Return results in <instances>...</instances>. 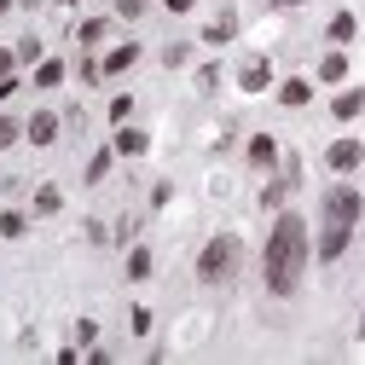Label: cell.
Instances as JSON below:
<instances>
[{"label": "cell", "instance_id": "obj_30", "mask_svg": "<svg viewBox=\"0 0 365 365\" xmlns=\"http://www.w3.org/2000/svg\"><path fill=\"white\" fill-rule=\"evenodd\" d=\"M197 6V0H168V12H192Z\"/></svg>", "mask_w": 365, "mask_h": 365}, {"label": "cell", "instance_id": "obj_33", "mask_svg": "<svg viewBox=\"0 0 365 365\" xmlns=\"http://www.w3.org/2000/svg\"><path fill=\"white\" fill-rule=\"evenodd\" d=\"M58 6H76V0H58Z\"/></svg>", "mask_w": 365, "mask_h": 365}, {"label": "cell", "instance_id": "obj_31", "mask_svg": "<svg viewBox=\"0 0 365 365\" xmlns=\"http://www.w3.org/2000/svg\"><path fill=\"white\" fill-rule=\"evenodd\" d=\"M272 6H307V0H272Z\"/></svg>", "mask_w": 365, "mask_h": 365}, {"label": "cell", "instance_id": "obj_34", "mask_svg": "<svg viewBox=\"0 0 365 365\" xmlns=\"http://www.w3.org/2000/svg\"><path fill=\"white\" fill-rule=\"evenodd\" d=\"M359 336H365V319H359Z\"/></svg>", "mask_w": 365, "mask_h": 365}, {"label": "cell", "instance_id": "obj_26", "mask_svg": "<svg viewBox=\"0 0 365 365\" xmlns=\"http://www.w3.org/2000/svg\"><path fill=\"white\" fill-rule=\"evenodd\" d=\"M116 18H128V24L145 18V0H116Z\"/></svg>", "mask_w": 365, "mask_h": 365}, {"label": "cell", "instance_id": "obj_27", "mask_svg": "<svg viewBox=\"0 0 365 365\" xmlns=\"http://www.w3.org/2000/svg\"><path fill=\"white\" fill-rule=\"evenodd\" d=\"M18 76V47H0V81Z\"/></svg>", "mask_w": 365, "mask_h": 365}, {"label": "cell", "instance_id": "obj_10", "mask_svg": "<svg viewBox=\"0 0 365 365\" xmlns=\"http://www.w3.org/2000/svg\"><path fill=\"white\" fill-rule=\"evenodd\" d=\"M331 110H336V122H354L365 110V93H359V87H342V93L331 99Z\"/></svg>", "mask_w": 365, "mask_h": 365}, {"label": "cell", "instance_id": "obj_18", "mask_svg": "<svg viewBox=\"0 0 365 365\" xmlns=\"http://www.w3.org/2000/svg\"><path fill=\"white\" fill-rule=\"evenodd\" d=\"M58 203H64L58 186H41V192H35V215H58Z\"/></svg>", "mask_w": 365, "mask_h": 365}, {"label": "cell", "instance_id": "obj_29", "mask_svg": "<svg viewBox=\"0 0 365 365\" xmlns=\"http://www.w3.org/2000/svg\"><path fill=\"white\" fill-rule=\"evenodd\" d=\"M12 93H18V76H6V81H0V105H6Z\"/></svg>", "mask_w": 365, "mask_h": 365}, {"label": "cell", "instance_id": "obj_21", "mask_svg": "<svg viewBox=\"0 0 365 365\" xmlns=\"http://www.w3.org/2000/svg\"><path fill=\"white\" fill-rule=\"evenodd\" d=\"M290 186H296V180H272V186H267V192H261V203H267V209H279V203H284V192H290Z\"/></svg>", "mask_w": 365, "mask_h": 365}, {"label": "cell", "instance_id": "obj_15", "mask_svg": "<svg viewBox=\"0 0 365 365\" xmlns=\"http://www.w3.org/2000/svg\"><path fill=\"white\" fill-rule=\"evenodd\" d=\"M348 76V53H325L319 58V81H342Z\"/></svg>", "mask_w": 365, "mask_h": 365}, {"label": "cell", "instance_id": "obj_23", "mask_svg": "<svg viewBox=\"0 0 365 365\" xmlns=\"http://www.w3.org/2000/svg\"><path fill=\"white\" fill-rule=\"evenodd\" d=\"M18 64H41V41H35V35L18 41Z\"/></svg>", "mask_w": 365, "mask_h": 365}, {"label": "cell", "instance_id": "obj_1", "mask_svg": "<svg viewBox=\"0 0 365 365\" xmlns=\"http://www.w3.org/2000/svg\"><path fill=\"white\" fill-rule=\"evenodd\" d=\"M313 261V244H307V220L296 209H279V220H272V238L261 250V279L272 296H296L302 290V272Z\"/></svg>", "mask_w": 365, "mask_h": 365}, {"label": "cell", "instance_id": "obj_16", "mask_svg": "<svg viewBox=\"0 0 365 365\" xmlns=\"http://www.w3.org/2000/svg\"><path fill=\"white\" fill-rule=\"evenodd\" d=\"M76 35H81V47H99V41L110 35V18H87V24L76 29Z\"/></svg>", "mask_w": 365, "mask_h": 365}, {"label": "cell", "instance_id": "obj_22", "mask_svg": "<svg viewBox=\"0 0 365 365\" xmlns=\"http://www.w3.org/2000/svg\"><path fill=\"white\" fill-rule=\"evenodd\" d=\"M0 238H24V215H18V209L0 215Z\"/></svg>", "mask_w": 365, "mask_h": 365}, {"label": "cell", "instance_id": "obj_8", "mask_svg": "<svg viewBox=\"0 0 365 365\" xmlns=\"http://www.w3.org/2000/svg\"><path fill=\"white\" fill-rule=\"evenodd\" d=\"M267 81H272V64H267V58H244V70H238V87H244V93H261Z\"/></svg>", "mask_w": 365, "mask_h": 365}, {"label": "cell", "instance_id": "obj_12", "mask_svg": "<svg viewBox=\"0 0 365 365\" xmlns=\"http://www.w3.org/2000/svg\"><path fill=\"white\" fill-rule=\"evenodd\" d=\"M250 163L272 168V163H279V140H272V133H255V140H250Z\"/></svg>", "mask_w": 365, "mask_h": 365}, {"label": "cell", "instance_id": "obj_20", "mask_svg": "<svg viewBox=\"0 0 365 365\" xmlns=\"http://www.w3.org/2000/svg\"><path fill=\"white\" fill-rule=\"evenodd\" d=\"M24 140V122H12V116H0V151H6V145H18Z\"/></svg>", "mask_w": 365, "mask_h": 365}, {"label": "cell", "instance_id": "obj_32", "mask_svg": "<svg viewBox=\"0 0 365 365\" xmlns=\"http://www.w3.org/2000/svg\"><path fill=\"white\" fill-rule=\"evenodd\" d=\"M6 12H12V0H0V18H6Z\"/></svg>", "mask_w": 365, "mask_h": 365}, {"label": "cell", "instance_id": "obj_6", "mask_svg": "<svg viewBox=\"0 0 365 365\" xmlns=\"http://www.w3.org/2000/svg\"><path fill=\"white\" fill-rule=\"evenodd\" d=\"M348 238H354V226H325L319 244H313V255H319V261H336V255L348 250Z\"/></svg>", "mask_w": 365, "mask_h": 365}, {"label": "cell", "instance_id": "obj_24", "mask_svg": "<svg viewBox=\"0 0 365 365\" xmlns=\"http://www.w3.org/2000/svg\"><path fill=\"white\" fill-rule=\"evenodd\" d=\"M128 116H133V93H116L110 99V122H128Z\"/></svg>", "mask_w": 365, "mask_h": 365}, {"label": "cell", "instance_id": "obj_2", "mask_svg": "<svg viewBox=\"0 0 365 365\" xmlns=\"http://www.w3.org/2000/svg\"><path fill=\"white\" fill-rule=\"evenodd\" d=\"M238 261H244V244H238L232 232H215V238L203 244V255H197V279H203V284H232Z\"/></svg>", "mask_w": 365, "mask_h": 365}, {"label": "cell", "instance_id": "obj_25", "mask_svg": "<svg viewBox=\"0 0 365 365\" xmlns=\"http://www.w3.org/2000/svg\"><path fill=\"white\" fill-rule=\"evenodd\" d=\"M110 157H116V151H99L93 163H87V180H105V174H110Z\"/></svg>", "mask_w": 365, "mask_h": 365}, {"label": "cell", "instance_id": "obj_11", "mask_svg": "<svg viewBox=\"0 0 365 365\" xmlns=\"http://www.w3.org/2000/svg\"><path fill=\"white\" fill-rule=\"evenodd\" d=\"M232 35H238V12H220V18L203 29V41H209V47H226Z\"/></svg>", "mask_w": 365, "mask_h": 365}, {"label": "cell", "instance_id": "obj_3", "mask_svg": "<svg viewBox=\"0 0 365 365\" xmlns=\"http://www.w3.org/2000/svg\"><path fill=\"white\" fill-rule=\"evenodd\" d=\"M359 215H365V197L354 186L325 192V226H359Z\"/></svg>", "mask_w": 365, "mask_h": 365}, {"label": "cell", "instance_id": "obj_5", "mask_svg": "<svg viewBox=\"0 0 365 365\" xmlns=\"http://www.w3.org/2000/svg\"><path fill=\"white\" fill-rule=\"evenodd\" d=\"M24 140H29V145H53V140H58V116H53V110H35V116L24 122Z\"/></svg>", "mask_w": 365, "mask_h": 365}, {"label": "cell", "instance_id": "obj_19", "mask_svg": "<svg viewBox=\"0 0 365 365\" xmlns=\"http://www.w3.org/2000/svg\"><path fill=\"white\" fill-rule=\"evenodd\" d=\"M128 279H151V250H133L128 255Z\"/></svg>", "mask_w": 365, "mask_h": 365}, {"label": "cell", "instance_id": "obj_28", "mask_svg": "<svg viewBox=\"0 0 365 365\" xmlns=\"http://www.w3.org/2000/svg\"><path fill=\"white\" fill-rule=\"evenodd\" d=\"M93 336H99V325H93V319H81V325H76V342H81V348H93Z\"/></svg>", "mask_w": 365, "mask_h": 365}, {"label": "cell", "instance_id": "obj_9", "mask_svg": "<svg viewBox=\"0 0 365 365\" xmlns=\"http://www.w3.org/2000/svg\"><path fill=\"white\" fill-rule=\"evenodd\" d=\"M151 151V133L140 128H116V157H145Z\"/></svg>", "mask_w": 365, "mask_h": 365}, {"label": "cell", "instance_id": "obj_14", "mask_svg": "<svg viewBox=\"0 0 365 365\" xmlns=\"http://www.w3.org/2000/svg\"><path fill=\"white\" fill-rule=\"evenodd\" d=\"M64 81V58H41L35 64V87H58Z\"/></svg>", "mask_w": 365, "mask_h": 365}, {"label": "cell", "instance_id": "obj_7", "mask_svg": "<svg viewBox=\"0 0 365 365\" xmlns=\"http://www.w3.org/2000/svg\"><path fill=\"white\" fill-rule=\"evenodd\" d=\"M133 64H140V47H133V41H122V47H110V53L99 58L105 76H122V70H133Z\"/></svg>", "mask_w": 365, "mask_h": 365}, {"label": "cell", "instance_id": "obj_17", "mask_svg": "<svg viewBox=\"0 0 365 365\" xmlns=\"http://www.w3.org/2000/svg\"><path fill=\"white\" fill-rule=\"evenodd\" d=\"M354 29H359V24H354V12H336V18H331V41H336V47H348Z\"/></svg>", "mask_w": 365, "mask_h": 365}, {"label": "cell", "instance_id": "obj_13", "mask_svg": "<svg viewBox=\"0 0 365 365\" xmlns=\"http://www.w3.org/2000/svg\"><path fill=\"white\" fill-rule=\"evenodd\" d=\"M307 99H313L307 76H290V81H279V105H290V110H296V105H307Z\"/></svg>", "mask_w": 365, "mask_h": 365}, {"label": "cell", "instance_id": "obj_4", "mask_svg": "<svg viewBox=\"0 0 365 365\" xmlns=\"http://www.w3.org/2000/svg\"><path fill=\"white\" fill-rule=\"evenodd\" d=\"M325 163H331V174H354V168L365 163V145H359V140H336V145L325 151Z\"/></svg>", "mask_w": 365, "mask_h": 365}]
</instances>
